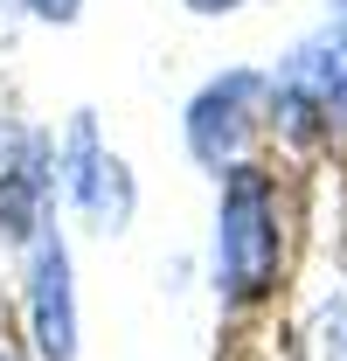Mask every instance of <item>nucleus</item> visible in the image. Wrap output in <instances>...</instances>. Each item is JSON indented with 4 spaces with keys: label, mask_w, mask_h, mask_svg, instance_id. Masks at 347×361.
Instances as JSON below:
<instances>
[{
    "label": "nucleus",
    "mask_w": 347,
    "mask_h": 361,
    "mask_svg": "<svg viewBox=\"0 0 347 361\" xmlns=\"http://www.w3.org/2000/svg\"><path fill=\"white\" fill-rule=\"evenodd\" d=\"M216 195V236H209V278L222 306H257L285 264V223H278V180L257 160H236Z\"/></svg>",
    "instance_id": "nucleus-1"
},
{
    "label": "nucleus",
    "mask_w": 347,
    "mask_h": 361,
    "mask_svg": "<svg viewBox=\"0 0 347 361\" xmlns=\"http://www.w3.org/2000/svg\"><path fill=\"white\" fill-rule=\"evenodd\" d=\"M271 126L292 146H341L347 139V49L334 35H305L278 56Z\"/></svg>",
    "instance_id": "nucleus-2"
},
{
    "label": "nucleus",
    "mask_w": 347,
    "mask_h": 361,
    "mask_svg": "<svg viewBox=\"0 0 347 361\" xmlns=\"http://www.w3.org/2000/svg\"><path fill=\"white\" fill-rule=\"evenodd\" d=\"M264 126H271V77L250 63L209 77L181 111V139H188L195 167H209V174H229L236 160H250V139Z\"/></svg>",
    "instance_id": "nucleus-3"
},
{
    "label": "nucleus",
    "mask_w": 347,
    "mask_h": 361,
    "mask_svg": "<svg viewBox=\"0 0 347 361\" xmlns=\"http://www.w3.org/2000/svg\"><path fill=\"white\" fill-rule=\"evenodd\" d=\"M56 188H63V202H70L90 229H104V236H118V229L132 223V209H139V180H132V167L104 146V133H97L90 111H70V126L56 139Z\"/></svg>",
    "instance_id": "nucleus-4"
},
{
    "label": "nucleus",
    "mask_w": 347,
    "mask_h": 361,
    "mask_svg": "<svg viewBox=\"0 0 347 361\" xmlns=\"http://www.w3.org/2000/svg\"><path fill=\"white\" fill-rule=\"evenodd\" d=\"M49 209H56V139L0 111V236L28 250L49 229Z\"/></svg>",
    "instance_id": "nucleus-5"
},
{
    "label": "nucleus",
    "mask_w": 347,
    "mask_h": 361,
    "mask_svg": "<svg viewBox=\"0 0 347 361\" xmlns=\"http://www.w3.org/2000/svg\"><path fill=\"white\" fill-rule=\"evenodd\" d=\"M28 334L42 361H77V278L56 223L28 243Z\"/></svg>",
    "instance_id": "nucleus-6"
},
{
    "label": "nucleus",
    "mask_w": 347,
    "mask_h": 361,
    "mask_svg": "<svg viewBox=\"0 0 347 361\" xmlns=\"http://www.w3.org/2000/svg\"><path fill=\"white\" fill-rule=\"evenodd\" d=\"M28 21H49V28H70L77 14H84V0H14Z\"/></svg>",
    "instance_id": "nucleus-7"
},
{
    "label": "nucleus",
    "mask_w": 347,
    "mask_h": 361,
    "mask_svg": "<svg viewBox=\"0 0 347 361\" xmlns=\"http://www.w3.org/2000/svg\"><path fill=\"white\" fill-rule=\"evenodd\" d=\"M327 35L347 49V0H327Z\"/></svg>",
    "instance_id": "nucleus-8"
},
{
    "label": "nucleus",
    "mask_w": 347,
    "mask_h": 361,
    "mask_svg": "<svg viewBox=\"0 0 347 361\" xmlns=\"http://www.w3.org/2000/svg\"><path fill=\"white\" fill-rule=\"evenodd\" d=\"M236 7H250V0H188V14H209V21L216 14H236Z\"/></svg>",
    "instance_id": "nucleus-9"
},
{
    "label": "nucleus",
    "mask_w": 347,
    "mask_h": 361,
    "mask_svg": "<svg viewBox=\"0 0 347 361\" xmlns=\"http://www.w3.org/2000/svg\"><path fill=\"white\" fill-rule=\"evenodd\" d=\"M0 361H21V355H14V348H7V341H0Z\"/></svg>",
    "instance_id": "nucleus-10"
}]
</instances>
